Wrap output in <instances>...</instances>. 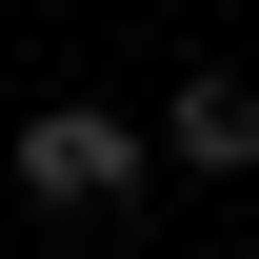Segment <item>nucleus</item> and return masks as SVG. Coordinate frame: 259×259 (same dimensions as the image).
I'll list each match as a JSON object with an SVG mask.
<instances>
[{"mask_svg": "<svg viewBox=\"0 0 259 259\" xmlns=\"http://www.w3.org/2000/svg\"><path fill=\"white\" fill-rule=\"evenodd\" d=\"M20 199H60V220H120V199H140V120H100V100H40V120H20Z\"/></svg>", "mask_w": 259, "mask_h": 259, "instance_id": "f257e3e1", "label": "nucleus"}, {"mask_svg": "<svg viewBox=\"0 0 259 259\" xmlns=\"http://www.w3.org/2000/svg\"><path fill=\"white\" fill-rule=\"evenodd\" d=\"M160 140H180V160H199V180H239V160H259V80H220V60H199Z\"/></svg>", "mask_w": 259, "mask_h": 259, "instance_id": "f03ea898", "label": "nucleus"}]
</instances>
